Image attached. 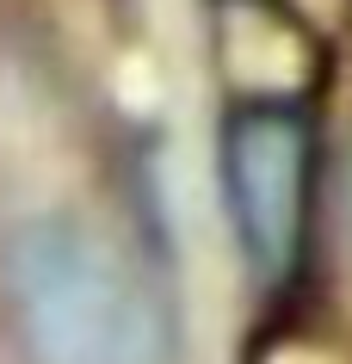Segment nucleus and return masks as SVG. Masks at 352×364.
Instances as JSON below:
<instances>
[{
  "label": "nucleus",
  "instance_id": "1",
  "mask_svg": "<svg viewBox=\"0 0 352 364\" xmlns=\"http://www.w3.org/2000/svg\"><path fill=\"white\" fill-rule=\"evenodd\" d=\"M0 290L19 364H174L167 309L87 216L19 223Z\"/></svg>",
  "mask_w": 352,
  "mask_h": 364
},
{
  "label": "nucleus",
  "instance_id": "2",
  "mask_svg": "<svg viewBox=\"0 0 352 364\" xmlns=\"http://www.w3.org/2000/svg\"><path fill=\"white\" fill-rule=\"evenodd\" d=\"M216 167L247 278L260 290H291L303 278L315 229V179H321L315 112L278 93L235 99L216 130Z\"/></svg>",
  "mask_w": 352,
  "mask_h": 364
}]
</instances>
